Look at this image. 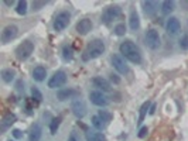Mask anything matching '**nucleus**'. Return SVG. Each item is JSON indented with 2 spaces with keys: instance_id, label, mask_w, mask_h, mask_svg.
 I'll use <instances>...</instances> for the list:
<instances>
[{
  "instance_id": "obj_6",
  "label": "nucleus",
  "mask_w": 188,
  "mask_h": 141,
  "mask_svg": "<svg viewBox=\"0 0 188 141\" xmlns=\"http://www.w3.org/2000/svg\"><path fill=\"white\" fill-rule=\"evenodd\" d=\"M146 45H147L150 49H157L160 47V35L159 31L156 30H149L146 32Z\"/></svg>"
},
{
  "instance_id": "obj_2",
  "label": "nucleus",
  "mask_w": 188,
  "mask_h": 141,
  "mask_svg": "<svg viewBox=\"0 0 188 141\" xmlns=\"http://www.w3.org/2000/svg\"><path fill=\"white\" fill-rule=\"evenodd\" d=\"M120 54H122L126 59H129L133 64H140L142 62V54H140L139 48L136 47L133 41L127 40L120 44Z\"/></svg>"
},
{
  "instance_id": "obj_31",
  "label": "nucleus",
  "mask_w": 188,
  "mask_h": 141,
  "mask_svg": "<svg viewBox=\"0 0 188 141\" xmlns=\"http://www.w3.org/2000/svg\"><path fill=\"white\" fill-rule=\"evenodd\" d=\"M31 96H33V99H36L37 102H41V99H43V95H41V92L37 88L31 89Z\"/></svg>"
},
{
  "instance_id": "obj_37",
  "label": "nucleus",
  "mask_w": 188,
  "mask_h": 141,
  "mask_svg": "<svg viewBox=\"0 0 188 141\" xmlns=\"http://www.w3.org/2000/svg\"><path fill=\"white\" fill-rule=\"evenodd\" d=\"M68 141H79V140H78L77 134H75V133H71V136H70V138H68Z\"/></svg>"
},
{
  "instance_id": "obj_12",
  "label": "nucleus",
  "mask_w": 188,
  "mask_h": 141,
  "mask_svg": "<svg viewBox=\"0 0 188 141\" xmlns=\"http://www.w3.org/2000/svg\"><path fill=\"white\" fill-rule=\"evenodd\" d=\"M79 96V92L78 90H75V89H61V90H58L57 92V97L58 100H68V99H72V97H77Z\"/></svg>"
},
{
  "instance_id": "obj_14",
  "label": "nucleus",
  "mask_w": 188,
  "mask_h": 141,
  "mask_svg": "<svg viewBox=\"0 0 188 141\" xmlns=\"http://www.w3.org/2000/svg\"><path fill=\"white\" fill-rule=\"evenodd\" d=\"M180 28H181V24H180V21H178V18L177 17H170L167 20V24H166V30H167L168 34H177V32L180 31Z\"/></svg>"
},
{
  "instance_id": "obj_3",
  "label": "nucleus",
  "mask_w": 188,
  "mask_h": 141,
  "mask_svg": "<svg viewBox=\"0 0 188 141\" xmlns=\"http://www.w3.org/2000/svg\"><path fill=\"white\" fill-rule=\"evenodd\" d=\"M34 51V44L31 41H24L23 44H20L16 49V56L20 61H26Z\"/></svg>"
},
{
  "instance_id": "obj_9",
  "label": "nucleus",
  "mask_w": 188,
  "mask_h": 141,
  "mask_svg": "<svg viewBox=\"0 0 188 141\" xmlns=\"http://www.w3.org/2000/svg\"><path fill=\"white\" fill-rule=\"evenodd\" d=\"M122 12V8L119 7V6H111V7H108L105 12H103V16H102V20L105 24H109L112 20H115L116 17H119Z\"/></svg>"
},
{
  "instance_id": "obj_36",
  "label": "nucleus",
  "mask_w": 188,
  "mask_h": 141,
  "mask_svg": "<svg viewBox=\"0 0 188 141\" xmlns=\"http://www.w3.org/2000/svg\"><path fill=\"white\" fill-rule=\"evenodd\" d=\"M44 2H36V3H33V7L36 8V10H38V7H41V6H44Z\"/></svg>"
},
{
  "instance_id": "obj_8",
  "label": "nucleus",
  "mask_w": 188,
  "mask_h": 141,
  "mask_svg": "<svg viewBox=\"0 0 188 141\" xmlns=\"http://www.w3.org/2000/svg\"><path fill=\"white\" fill-rule=\"evenodd\" d=\"M17 31H19V28L14 24H10V25H7V27H4V30L2 31V42H3V44H7V42H10L12 40H14L17 37Z\"/></svg>"
},
{
  "instance_id": "obj_13",
  "label": "nucleus",
  "mask_w": 188,
  "mask_h": 141,
  "mask_svg": "<svg viewBox=\"0 0 188 141\" xmlns=\"http://www.w3.org/2000/svg\"><path fill=\"white\" fill-rule=\"evenodd\" d=\"M92 83H94L95 88L101 89L102 92H111V90H112L111 83H109V82H108L105 78H102V76H95L94 79H92Z\"/></svg>"
},
{
  "instance_id": "obj_35",
  "label": "nucleus",
  "mask_w": 188,
  "mask_h": 141,
  "mask_svg": "<svg viewBox=\"0 0 188 141\" xmlns=\"http://www.w3.org/2000/svg\"><path fill=\"white\" fill-rule=\"evenodd\" d=\"M111 79L115 82V83H119V82H120V78H119L118 75H115V73H112L111 75Z\"/></svg>"
},
{
  "instance_id": "obj_32",
  "label": "nucleus",
  "mask_w": 188,
  "mask_h": 141,
  "mask_svg": "<svg viewBox=\"0 0 188 141\" xmlns=\"http://www.w3.org/2000/svg\"><path fill=\"white\" fill-rule=\"evenodd\" d=\"M180 47H181V49H188V34H185V35L181 37Z\"/></svg>"
},
{
  "instance_id": "obj_28",
  "label": "nucleus",
  "mask_w": 188,
  "mask_h": 141,
  "mask_svg": "<svg viewBox=\"0 0 188 141\" xmlns=\"http://www.w3.org/2000/svg\"><path fill=\"white\" fill-rule=\"evenodd\" d=\"M16 12L21 16H24L27 13V2H19L17 3V7H16Z\"/></svg>"
},
{
  "instance_id": "obj_7",
  "label": "nucleus",
  "mask_w": 188,
  "mask_h": 141,
  "mask_svg": "<svg viewBox=\"0 0 188 141\" xmlns=\"http://www.w3.org/2000/svg\"><path fill=\"white\" fill-rule=\"evenodd\" d=\"M112 65H113V68L116 69L119 73H122V75H126V73L129 72V66H127V64L125 62L123 56L119 55V54H115V55L112 56Z\"/></svg>"
},
{
  "instance_id": "obj_23",
  "label": "nucleus",
  "mask_w": 188,
  "mask_h": 141,
  "mask_svg": "<svg viewBox=\"0 0 188 141\" xmlns=\"http://www.w3.org/2000/svg\"><path fill=\"white\" fill-rule=\"evenodd\" d=\"M14 75H16V73H14V71H13V69H10V68L3 69V71H2V78H3V81L7 82V83L14 79Z\"/></svg>"
},
{
  "instance_id": "obj_29",
  "label": "nucleus",
  "mask_w": 188,
  "mask_h": 141,
  "mask_svg": "<svg viewBox=\"0 0 188 141\" xmlns=\"http://www.w3.org/2000/svg\"><path fill=\"white\" fill-rule=\"evenodd\" d=\"M99 117H101V119H102L103 121H105V123H108V121H111L112 120V114L109 112H106V110H99V114H98Z\"/></svg>"
},
{
  "instance_id": "obj_26",
  "label": "nucleus",
  "mask_w": 188,
  "mask_h": 141,
  "mask_svg": "<svg viewBox=\"0 0 188 141\" xmlns=\"http://www.w3.org/2000/svg\"><path fill=\"white\" fill-rule=\"evenodd\" d=\"M60 124H61V117H55V119L51 120V124H50V131H51V134H57V130H58V127H60Z\"/></svg>"
},
{
  "instance_id": "obj_21",
  "label": "nucleus",
  "mask_w": 188,
  "mask_h": 141,
  "mask_svg": "<svg viewBox=\"0 0 188 141\" xmlns=\"http://www.w3.org/2000/svg\"><path fill=\"white\" fill-rule=\"evenodd\" d=\"M86 141H106L105 136L98 131H86Z\"/></svg>"
},
{
  "instance_id": "obj_4",
  "label": "nucleus",
  "mask_w": 188,
  "mask_h": 141,
  "mask_svg": "<svg viewBox=\"0 0 188 141\" xmlns=\"http://www.w3.org/2000/svg\"><path fill=\"white\" fill-rule=\"evenodd\" d=\"M71 21V14L68 12H61L60 14H57L55 20H54V30L55 31H62L68 27Z\"/></svg>"
},
{
  "instance_id": "obj_34",
  "label": "nucleus",
  "mask_w": 188,
  "mask_h": 141,
  "mask_svg": "<svg viewBox=\"0 0 188 141\" xmlns=\"http://www.w3.org/2000/svg\"><path fill=\"white\" fill-rule=\"evenodd\" d=\"M13 136H14V137H16V138H21V137H23V134H21V131H20V130H13Z\"/></svg>"
},
{
  "instance_id": "obj_5",
  "label": "nucleus",
  "mask_w": 188,
  "mask_h": 141,
  "mask_svg": "<svg viewBox=\"0 0 188 141\" xmlns=\"http://www.w3.org/2000/svg\"><path fill=\"white\" fill-rule=\"evenodd\" d=\"M67 82V73L64 71H58L51 76V79L48 81V88L50 89H57L61 88L62 85H65Z\"/></svg>"
},
{
  "instance_id": "obj_10",
  "label": "nucleus",
  "mask_w": 188,
  "mask_h": 141,
  "mask_svg": "<svg viewBox=\"0 0 188 141\" xmlns=\"http://www.w3.org/2000/svg\"><path fill=\"white\" fill-rule=\"evenodd\" d=\"M71 110H72V113H74L78 119H82L86 114V110L88 109H86L85 102L82 100V99H75L72 102V105H71Z\"/></svg>"
},
{
  "instance_id": "obj_30",
  "label": "nucleus",
  "mask_w": 188,
  "mask_h": 141,
  "mask_svg": "<svg viewBox=\"0 0 188 141\" xmlns=\"http://www.w3.org/2000/svg\"><path fill=\"white\" fill-rule=\"evenodd\" d=\"M115 32H116V35H125V32H126V25L120 23L115 27Z\"/></svg>"
},
{
  "instance_id": "obj_33",
  "label": "nucleus",
  "mask_w": 188,
  "mask_h": 141,
  "mask_svg": "<svg viewBox=\"0 0 188 141\" xmlns=\"http://www.w3.org/2000/svg\"><path fill=\"white\" fill-rule=\"evenodd\" d=\"M147 133H149L147 127H142V129L139 130V134H137V136H139V138H144L146 136H147Z\"/></svg>"
},
{
  "instance_id": "obj_24",
  "label": "nucleus",
  "mask_w": 188,
  "mask_h": 141,
  "mask_svg": "<svg viewBox=\"0 0 188 141\" xmlns=\"http://www.w3.org/2000/svg\"><path fill=\"white\" fill-rule=\"evenodd\" d=\"M92 126H94L96 130H103L105 129V126H106V123H105L99 116H94L92 117Z\"/></svg>"
},
{
  "instance_id": "obj_1",
  "label": "nucleus",
  "mask_w": 188,
  "mask_h": 141,
  "mask_svg": "<svg viewBox=\"0 0 188 141\" xmlns=\"http://www.w3.org/2000/svg\"><path fill=\"white\" fill-rule=\"evenodd\" d=\"M103 52H105V44H103V41L94 40L86 45V48H85V51H84L81 58L84 62H88V61H92V59H95V58L101 56Z\"/></svg>"
},
{
  "instance_id": "obj_19",
  "label": "nucleus",
  "mask_w": 188,
  "mask_h": 141,
  "mask_svg": "<svg viewBox=\"0 0 188 141\" xmlns=\"http://www.w3.org/2000/svg\"><path fill=\"white\" fill-rule=\"evenodd\" d=\"M45 76H47V71H45L44 66H37V68H34L33 78L37 82H43L45 79Z\"/></svg>"
},
{
  "instance_id": "obj_22",
  "label": "nucleus",
  "mask_w": 188,
  "mask_h": 141,
  "mask_svg": "<svg viewBox=\"0 0 188 141\" xmlns=\"http://www.w3.org/2000/svg\"><path fill=\"white\" fill-rule=\"evenodd\" d=\"M174 7H176V3L170 2V0H166V2L161 3V12H163V14H170L174 10Z\"/></svg>"
},
{
  "instance_id": "obj_18",
  "label": "nucleus",
  "mask_w": 188,
  "mask_h": 141,
  "mask_svg": "<svg viewBox=\"0 0 188 141\" xmlns=\"http://www.w3.org/2000/svg\"><path fill=\"white\" fill-rule=\"evenodd\" d=\"M41 134H43V129L38 123H36L31 129V133H30V141H40Z\"/></svg>"
},
{
  "instance_id": "obj_25",
  "label": "nucleus",
  "mask_w": 188,
  "mask_h": 141,
  "mask_svg": "<svg viewBox=\"0 0 188 141\" xmlns=\"http://www.w3.org/2000/svg\"><path fill=\"white\" fill-rule=\"evenodd\" d=\"M150 109V102H146V103H143V106L140 107V116H139V121H137V124H142L144 120V116H146V113H147V110Z\"/></svg>"
},
{
  "instance_id": "obj_27",
  "label": "nucleus",
  "mask_w": 188,
  "mask_h": 141,
  "mask_svg": "<svg viewBox=\"0 0 188 141\" xmlns=\"http://www.w3.org/2000/svg\"><path fill=\"white\" fill-rule=\"evenodd\" d=\"M62 58L65 61H71L74 58V52H72V48H71V47L65 45V47L62 48Z\"/></svg>"
},
{
  "instance_id": "obj_20",
  "label": "nucleus",
  "mask_w": 188,
  "mask_h": 141,
  "mask_svg": "<svg viewBox=\"0 0 188 141\" xmlns=\"http://www.w3.org/2000/svg\"><path fill=\"white\" fill-rule=\"evenodd\" d=\"M129 24H130V28L133 30V31H136V30H139L140 27V20H139V14H137V12H133L130 13V18H129Z\"/></svg>"
},
{
  "instance_id": "obj_15",
  "label": "nucleus",
  "mask_w": 188,
  "mask_h": 141,
  "mask_svg": "<svg viewBox=\"0 0 188 141\" xmlns=\"http://www.w3.org/2000/svg\"><path fill=\"white\" fill-rule=\"evenodd\" d=\"M92 30V21L89 18H84L77 24V31L81 34V35H86L88 32Z\"/></svg>"
},
{
  "instance_id": "obj_11",
  "label": "nucleus",
  "mask_w": 188,
  "mask_h": 141,
  "mask_svg": "<svg viewBox=\"0 0 188 141\" xmlns=\"http://www.w3.org/2000/svg\"><path fill=\"white\" fill-rule=\"evenodd\" d=\"M89 99H91V102H92L94 105H96V106H106L108 103H109L108 97L105 96L101 90H94V92H91L89 93Z\"/></svg>"
},
{
  "instance_id": "obj_16",
  "label": "nucleus",
  "mask_w": 188,
  "mask_h": 141,
  "mask_svg": "<svg viewBox=\"0 0 188 141\" xmlns=\"http://www.w3.org/2000/svg\"><path fill=\"white\" fill-rule=\"evenodd\" d=\"M16 120H17L16 114H13V113H9V114H6V116L3 117V120H2L0 130H2V131H6V130H7L9 127L13 124V123H16Z\"/></svg>"
},
{
  "instance_id": "obj_17",
  "label": "nucleus",
  "mask_w": 188,
  "mask_h": 141,
  "mask_svg": "<svg viewBox=\"0 0 188 141\" xmlns=\"http://www.w3.org/2000/svg\"><path fill=\"white\" fill-rule=\"evenodd\" d=\"M157 7H159L157 2H143V10L146 13V16L149 17L154 16L156 12H157Z\"/></svg>"
},
{
  "instance_id": "obj_38",
  "label": "nucleus",
  "mask_w": 188,
  "mask_h": 141,
  "mask_svg": "<svg viewBox=\"0 0 188 141\" xmlns=\"http://www.w3.org/2000/svg\"><path fill=\"white\" fill-rule=\"evenodd\" d=\"M154 112H156V105L153 103V105L150 106V110H149V114H154Z\"/></svg>"
}]
</instances>
